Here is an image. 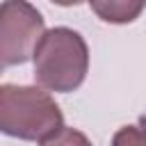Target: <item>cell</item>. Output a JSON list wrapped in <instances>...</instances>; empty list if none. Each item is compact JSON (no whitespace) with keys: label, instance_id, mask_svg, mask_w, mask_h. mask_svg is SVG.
I'll return each instance as SVG.
<instances>
[{"label":"cell","instance_id":"6da1fadb","mask_svg":"<svg viewBox=\"0 0 146 146\" xmlns=\"http://www.w3.org/2000/svg\"><path fill=\"white\" fill-rule=\"evenodd\" d=\"M62 128V110L48 91L0 84V132L27 141H46Z\"/></svg>","mask_w":146,"mask_h":146},{"label":"cell","instance_id":"7a4b0ae2","mask_svg":"<svg viewBox=\"0 0 146 146\" xmlns=\"http://www.w3.org/2000/svg\"><path fill=\"white\" fill-rule=\"evenodd\" d=\"M89 50L80 32L71 27L48 30L34 50V80L48 91H73L84 82Z\"/></svg>","mask_w":146,"mask_h":146},{"label":"cell","instance_id":"3957f363","mask_svg":"<svg viewBox=\"0 0 146 146\" xmlns=\"http://www.w3.org/2000/svg\"><path fill=\"white\" fill-rule=\"evenodd\" d=\"M46 34L39 9L23 0L0 5V71L25 64Z\"/></svg>","mask_w":146,"mask_h":146},{"label":"cell","instance_id":"277c9868","mask_svg":"<svg viewBox=\"0 0 146 146\" xmlns=\"http://www.w3.org/2000/svg\"><path fill=\"white\" fill-rule=\"evenodd\" d=\"M144 7H146L144 2H125V0H94L91 2V9L107 23H130L141 14Z\"/></svg>","mask_w":146,"mask_h":146},{"label":"cell","instance_id":"5b68a950","mask_svg":"<svg viewBox=\"0 0 146 146\" xmlns=\"http://www.w3.org/2000/svg\"><path fill=\"white\" fill-rule=\"evenodd\" d=\"M41 146H91V141L75 128H62L52 137L41 141Z\"/></svg>","mask_w":146,"mask_h":146},{"label":"cell","instance_id":"8992f818","mask_svg":"<svg viewBox=\"0 0 146 146\" xmlns=\"http://www.w3.org/2000/svg\"><path fill=\"white\" fill-rule=\"evenodd\" d=\"M112 146H146V128L123 125L114 132Z\"/></svg>","mask_w":146,"mask_h":146}]
</instances>
